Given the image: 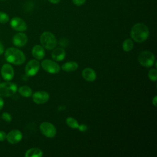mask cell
Wrapping results in <instances>:
<instances>
[{
  "label": "cell",
  "instance_id": "obj_22",
  "mask_svg": "<svg viewBox=\"0 0 157 157\" xmlns=\"http://www.w3.org/2000/svg\"><path fill=\"white\" fill-rule=\"evenodd\" d=\"M148 76L150 80L156 82L157 80V70L156 69H151L148 72Z\"/></svg>",
  "mask_w": 157,
  "mask_h": 157
},
{
  "label": "cell",
  "instance_id": "obj_21",
  "mask_svg": "<svg viewBox=\"0 0 157 157\" xmlns=\"http://www.w3.org/2000/svg\"><path fill=\"white\" fill-rule=\"evenodd\" d=\"M66 124L71 128L76 129V128H78L79 126V124H78L77 121L75 118H74L71 117H67L66 120Z\"/></svg>",
  "mask_w": 157,
  "mask_h": 157
},
{
  "label": "cell",
  "instance_id": "obj_23",
  "mask_svg": "<svg viewBox=\"0 0 157 157\" xmlns=\"http://www.w3.org/2000/svg\"><path fill=\"white\" fill-rule=\"evenodd\" d=\"M9 15L4 12H1L0 11V23H6L9 21Z\"/></svg>",
  "mask_w": 157,
  "mask_h": 157
},
{
  "label": "cell",
  "instance_id": "obj_30",
  "mask_svg": "<svg viewBox=\"0 0 157 157\" xmlns=\"http://www.w3.org/2000/svg\"><path fill=\"white\" fill-rule=\"evenodd\" d=\"M4 46H3V45L2 44V43L0 42V55H1L3 53V52H4Z\"/></svg>",
  "mask_w": 157,
  "mask_h": 157
},
{
  "label": "cell",
  "instance_id": "obj_10",
  "mask_svg": "<svg viewBox=\"0 0 157 157\" xmlns=\"http://www.w3.org/2000/svg\"><path fill=\"white\" fill-rule=\"evenodd\" d=\"M33 101L37 104H42L47 102L50 98L48 93L45 91H38L33 93Z\"/></svg>",
  "mask_w": 157,
  "mask_h": 157
},
{
  "label": "cell",
  "instance_id": "obj_9",
  "mask_svg": "<svg viewBox=\"0 0 157 157\" xmlns=\"http://www.w3.org/2000/svg\"><path fill=\"white\" fill-rule=\"evenodd\" d=\"M10 25L11 28L15 31L19 32H23L27 29V25L26 22L20 17H13L11 19Z\"/></svg>",
  "mask_w": 157,
  "mask_h": 157
},
{
  "label": "cell",
  "instance_id": "obj_7",
  "mask_svg": "<svg viewBox=\"0 0 157 157\" xmlns=\"http://www.w3.org/2000/svg\"><path fill=\"white\" fill-rule=\"evenodd\" d=\"M41 66L44 71L50 74H56L60 70L58 63L50 59H44L41 63Z\"/></svg>",
  "mask_w": 157,
  "mask_h": 157
},
{
  "label": "cell",
  "instance_id": "obj_2",
  "mask_svg": "<svg viewBox=\"0 0 157 157\" xmlns=\"http://www.w3.org/2000/svg\"><path fill=\"white\" fill-rule=\"evenodd\" d=\"M4 56L6 60L8 63L15 65L22 64L26 60V57L23 52L14 47L8 48L5 51Z\"/></svg>",
  "mask_w": 157,
  "mask_h": 157
},
{
  "label": "cell",
  "instance_id": "obj_27",
  "mask_svg": "<svg viewBox=\"0 0 157 157\" xmlns=\"http://www.w3.org/2000/svg\"><path fill=\"white\" fill-rule=\"evenodd\" d=\"M78 128L82 131H85L87 129V126L85 124H81V125H79Z\"/></svg>",
  "mask_w": 157,
  "mask_h": 157
},
{
  "label": "cell",
  "instance_id": "obj_25",
  "mask_svg": "<svg viewBox=\"0 0 157 157\" xmlns=\"http://www.w3.org/2000/svg\"><path fill=\"white\" fill-rule=\"evenodd\" d=\"M72 2L75 5L78 6L83 5L86 1V0H72Z\"/></svg>",
  "mask_w": 157,
  "mask_h": 157
},
{
  "label": "cell",
  "instance_id": "obj_17",
  "mask_svg": "<svg viewBox=\"0 0 157 157\" xmlns=\"http://www.w3.org/2000/svg\"><path fill=\"white\" fill-rule=\"evenodd\" d=\"M78 65L75 61H69L62 65L61 69L66 72H73L77 69Z\"/></svg>",
  "mask_w": 157,
  "mask_h": 157
},
{
  "label": "cell",
  "instance_id": "obj_4",
  "mask_svg": "<svg viewBox=\"0 0 157 157\" xmlns=\"http://www.w3.org/2000/svg\"><path fill=\"white\" fill-rule=\"evenodd\" d=\"M137 60L140 65L146 67H150L153 65L155 57L152 52L145 50L139 53Z\"/></svg>",
  "mask_w": 157,
  "mask_h": 157
},
{
  "label": "cell",
  "instance_id": "obj_26",
  "mask_svg": "<svg viewBox=\"0 0 157 157\" xmlns=\"http://www.w3.org/2000/svg\"><path fill=\"white\" fill-rule=\"evenodd\" d=\"M6 136L7 134L4 131H0V142H2L6 139Z\"/></svg>",
  "mask_w": 157,
  "mask_h": 157
},
{
  "label": "cell",
  "instance_id": "obj_3",
  "mask_svg": "<svg viewBox=\"0 0 157 157\" xmlns=\"http://www.w3.org/2000/svg\"><path fill=\"white\" fill-rule=\"evenodd\" d=\"M40 42L43 47L47 50H52L56 46L57 40L53 33L49 31L44 32L40 37Z\"/></svg>",
  "mask_w": 157,
  "mask_h": 157
},
{
  "label": "cell",
  "instance_id": "obj_28",
  "mask_svg": "<svg viewBox=\"0 0 157 157\" xmlns=\"http://www.w3.org/2000/svg\"><path fill=\"white\" fill-rule=\"evenodd\" d=\"M152 104L155 107L157 106V96H155V97L152 99Z\"/></svg>",
  "mask_w": 157,
  "mask_h": 157
},
{
  "label": "cell",
  "instance_id": "obj_1",
  "mask_svg": "<svg viewBox=\"0 0 157 157\" xmlns=\"http://www.w3.org/2000/svg\"><path fill=\"white\" fill-rule=\"evenodd\" d=\"M130 35L135 42L141 43L146 40L148 37L149 30L145 24L137 23L132 27Z\"/></svg>",
  "mask_w": 157,
  "mask_h": 157
},
{
  "label": "cell",
  "instance_id": "obj_6",
  "mask_svg": "<svg viewBox=\"0 0 157 157\" xmlns=\"http://www.w3.org/2000/svg\"><path fill=\"white\" fill-rule=\"evenodd\" d=\"M39 129L42 134L47 137L52 138L56 134V129L55 126L52 123L48 121L41 123Z\"/></svg>",
  "mask_w": 157,
  "mask_h": 157
},
{
  "label": "cell",
  "instance_id": "obj_19",
  "mask_svg": "<svg viewBox=\"0 0 157 157\" xmlns=\"http://www.w3.org/2000/svg\"><path fill=\"white\" fill-rule=\"evenodd\" d=\"M18 93L23 97H29L32 95L33 91L30 87L28 86H21L18 88Z\"/></svg>",
  "mask_w": 157,
  "mask_h": 157
},
{
  "label": "cell",
  "instance_id": "obj_8",
  "mask_svg": "<svg viewBox=\"0 0 157 157\" xmlns=\"http://www.w3.org/2000/svg\"><path fill=\"white\" fill-rule=\"evenodd\" d=\"M39 67V62L37 59H31L25 66V73L28 76H34L38 72Z\"/></svg>",
  "mask_w": 157,
  "mask_h": 157
},
{
  "label": "cell",
  "instance_id": "obj_15",
  "mask_svg": "<svg viewBox=\"0 0 157 157\" xmlns=\"http://www.w3.org/2000/svg\"><path fill=\"white\" fill-rule=\"evenodd\" d=\"M32 55L36 59H42L45 56V51L44 47L40 45H34L31 51Z\"/></svg>",
  "mask_w": 157,
  "mask_h": 157
},
{
  "label": "cell",
  "instance_id": "obj_29",
  "mask_svg": "<svg viewBox=\"0 0 157 157\" xmlns=\"http://www.w3.org/2000/svg\"><path fill=\"white\" fill-rule=\"evenodd\" d=\"M4 100L3 99L1 98V96H0V110L2 109V108L4 106Z\"/></svg>",
  "mask_w": 157,
  "mask_h": 157
},
{
  "label": "cell",
  "instance_id": "obj_33",
  "mask_svg": "<svg viewBox=\"0 0 157 157\" xmlns=\"http://www.w3.org/2000/svg\"><path fill=\"white\" fill-rule=\"evenodd\" d=\"M0 82H1V80H0Z\"/></svg>",
  "mask_w": 157,
  "mask_h": 157
},
{
  "label": "cell",
  "instance_id": "obj_16",
  "mask_svg": "<svg viewBox=\"0 0 157 157\" xmlns=\"http://www.w3.org/2000/svg\"><path fill=\"white\" fill-rule=\"evenodd\" d=\"M66 56V52L63 48H56L52 53V58L56 61H61L64 59Z\"/></svg>",
  "mask_w": 157,
  "mask_h": 157
},
{
  "label": "cell",
  "instance_id": "obj_12",
  "mask_svg": "<svg viewBox=\"0 0 157 157\" xmlns=\"http://www.w3.org/2000/svg\"><path fill=\"white\" fill-rule=\"evenodd\" d=\"M22 133L18 129H13L10 131L6 136V139L9 143L11 144H15L18 143L22 139Z\"/></svg>",
  "mask_w": 157,
  "mask_h": 157
},
{
  "label": "cell",
  "instance_id": "obj_14",
  "mask_svg": "<svg viewBox=\"0 0 157 157\" xmlns=\"http://www.w3.org/2000/svg\"><path fill=\"white\" fill-rule=\"evenodd\" d=\"M82 75L83 78L88 82H93L96 78V72L90 67L85 68L82 72Z\"/></svg>",
  "mask_w": 157,
  "mask_h": 157
},
{
  "label": "cell",
  "instance_id": "obj_5",
  "mask_svg": "<svg viewBox=\"0 0 157 157\" xmlns=\"http://www.w3.org/2000/svg\"><path fill=\"white\" fill-rule=\"evenodd\" d=\"M17 90V86L15 83L7 81L0 83V96L9 97L14 94Z\"/></svg>",
  "mask_w": 157,
  "mask_h": 157
},
{
  "label": "cell",
  "instance_id": "obj_18",
  "mask_svg": "<svg viewBox=\"0 0 157 157\" xmlns=\"http://www.w3.org/2000/svg\"><path fill=\"white\" fill-rule=\"evenodd\" d=\"M42 151L38 148H29L26 151L25 155L26 157H42Z\"/></svg>",
  "mask_w": 157,
  "mask_h": 157
},
{
  "label": "cell",
  "instance_id": "obj_20",
  "mask_svg": "<svg viewBox=\"0 0 157 157\" xmlns=\"http://www.w3.org/2000/svg\"><path fill=\"white\" fill-rule=\"evenodd\" d=\"M134 47V43L131 39H125L122 44L123 50L124 52H129L131 51Z\"/></svg>",
  "mask_w": 157,
  "mask_h": 157
},
{
  "label": "cell",
  "instance_id": "obj_31",
  "mask_svg": "<svg viewBox=\"0 0 157 157\" xmlns=\"http://www.w3.org/2000/svg\"><path fill=\"white\" fill-rule=\"evenodd\" d=\"M50 2H51L52 4H58L61 0H48Z\"/></svg>",
  "mask_w": 157,
  "mask_h": 157
},
{
  "label": "cell",
  "instance_id": "obj_13",
  "mask_svg": "<svg viewBox=\"0 0 157 157\" xmlns=\"http://www.w3.org/2000/svg\"><path fill=\"white\" fill-rule=\"evenodd\" d=\"M28 42L27 36L21 32L15 34L12 39V42L14 45L19 47L25 46Z\"/></svg>",
  "mask_w": 157,
  "mask_h": 157
},
{
  "label": "cell",
  "instance_id": "obj_32",
  "mask_svg": "<svg viewBox=\"0 0 157 157\" xmlns=\"http://www.w3.org/2000/svg\"><path fill=\"white\" fill-rule=\"evenodd\" d=\"M1 1H5V0H1Z\"/></svg>",
  "mask_w": 157,
  "mask_h": 157
},
{
  "label": "cell",
  "instance_id": "obj_11",
  "mask_svg": "<svg viewBox=\"0 0 157 157\" xmlns=\"http://www.w3.org/2000/svg\"><path fill=\"white\" fill-rule=\"evenodd\" d=\"M1 76L6 81L11 80L14 76V71L13 67L10 64H4L1 69Z\"/></svg>",
  "mask_w": 157,
  "mask_h": 157
},
{
  "label": "cell",
  "instance_id": "obj_24",
  "mask_svg": "<svg viewBox=\"0 0 157 157\" xmlns=\"http://www.w3.org/2000/svg\"><path fill=\"white\" fill-rule=\"evenodd\" d=\"M1 117H2V119H3L6 122L9 123V122H10L12 121V116L8 112H4L2 114Z\"/></svg>",
  "mask_w": 157,
  "mask_h": 157
}]
</instances>
